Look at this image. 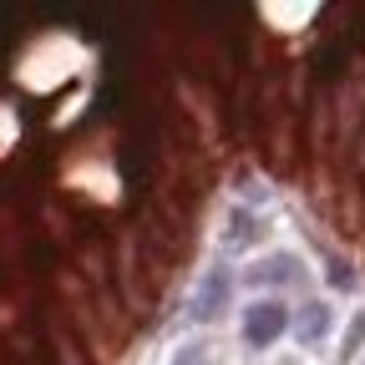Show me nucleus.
<instances>
[{"mask_svg": "<svg viewBox=\"0 0 365 365\" xmlns=\"http://www.w3.org/2000/svg\"><path fill=\"white\" fill-rule=\"evenodd\" d=\"M223 294H228V279H223V274H213V284H203V289H198V314H218Z\"/></svg>", "mask_w": 365, "mask_h": 365, "instance_id": "2", "label": "nucleus"}, {"mask_svg": "<svg viewBox=\"0 0 365 365\" xmlns=\"http://www.w3.org/2000/svg\"><path fill=\"white\" fill-rule=\"evenodd\" d=\"M284 325H289V309H284V304H274V299L249 304V314H244V340H249L254 350H264V345H274V340L284 335Z\"/></svg>", "mask_w": 365, "mask_h": 365, "instance_id": "1", "label": "nucleus"}]
</instances>
